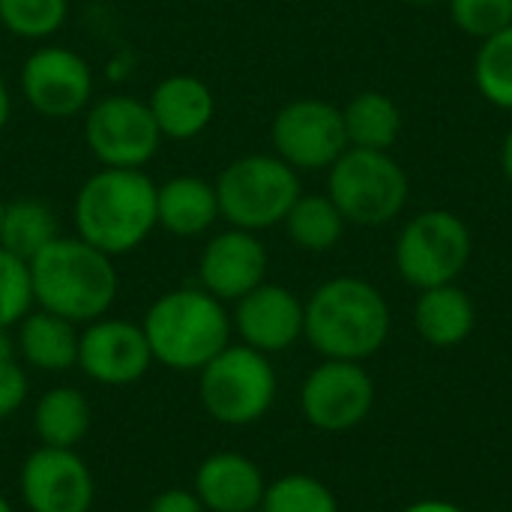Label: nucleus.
<instances>
[{
  "label": "nucleus",
  "mask_w": 512,
  "mask_h": 512,
  "mask_svg": "<svg viewBox=\"0 0 512 512\" xmlns=\"http://www.w3.org/2000/svg\"><path fill=\"white\" fill-rule=\"evenodd\" d=\"M156 186L144 168H99L75 192V237L117 258L135 252L156 228Z\"/></svg>",
  "instance_id": "1"
},
{
  "label": "nucleus",
  "mask_w": 512,
  "mask_h": 512,
  "mask_svg": "<svg viewBox=\"0 0 512 512\" xmlns=\"http://www.w3.org/2000/svg\"><path fill=\"white\" fill-rule=\"evenodd\" d=\"M33 303L72 324L105 318L120 291L114 258L81 237H57L27 261Z\"/></svg>",
  "instance_id": "2"
},
{
  "label": "nucleus",
  "mask_w": 512,
  "mask_h": 512,
  "mask_svg": "<svg viewBox=\"0 0 512 512\" xmlns=\"http://www.w3.org/2000/svg\"><path fill=\"white\" fill-rule=\"evenodd\" d=\"M303 336L324 360L363 363L390 336V306L384 294L357 276H336L312 291Z\"/></svg>",
  "instance_id": "3"
},
{
  "label": "nucleus",
  "mask_w": 512,
  "mask_h": 512,
  "mask_svg": "<svg viewBox=\"0 0 512 512\" xmlns=\"http://www.w3.org/2000/svg\"><path fill=\"white\" fill-rule=\"evenodd\" d=\"M153 363L174 372H201L231 345V315L204 288H174L156 297L141 321Z\"/></svg>",
  "instance_id": "4"
},
{
  "label": "nucleus",
  "mask_w": 512,
  "mask_h": 512,
  "mask_svg": "<svg viewBox=\"0 0 512 512\" xmlns=\"http://www.w3.org/2000/svg\"><path fill=\"white\" fill-rule=\"evenodd\" d=\"M213 186L219 216L231 228L252 234L282 225L294 201L303 195L300 174L276 153H249L228 162Z\"/></svg>",
  "instance_id": "5"
},
{
  "label": "nucleus",
  "mask_w": 512,
  "mask_h": 512,
  "mask_svg": "<svg viewBox=\"0 0 512 512\" xmlns=\"http://www.w3.org/2000/svg\"><path fill=\"white\" fill-rule=\"evenodd\" d=\"M327 171V195L348 225H387L408 204V177L387 150L348 147Z\"/></svg>",
  "instance_id": "6"
},
{
  "label": "nucleus",
  "mask_w": 512,
  "mask_h": 512,
  "mask_svg": "<svg viewBox=\"0 0 512 512\" xmlns=\"http://www.w3.org/2000/svg\"><path fill=\"white\" fill-rule=\"evenodd\" d=\"M276 372L267 354L249 345H228L204 369L198 381L204 411L222 426H252L276 402Z\"/></svg>",
  "instance_id": "7"
},
{
  "label": "nucleus",
  "mask_w": 512,
  "mask_h": 512,
  "mask_svg": "<svg viewBox=\"0 0 512 512\" xmlns=\"http://www.w3.org/2000/svg\"><path fill=\"white\" fill-rule=\"evenodd\" d=\"M471 231L450 210L414 216L396 240V270L417 291L456 282L471 261Z\"/></svg>",
  "instance_id": "8"
},
{
  "label": "nucleus",
  "mask_w": 512,
  "mask_h": 512,
  "mask_svg": "<svg viewBox=\"0 0 512 512\" xmlns=\"http://www.w3.org/2000/svg\"><path fill=\"white\" fill-rule=\"evenodd\" d=\"M84 144L102 168H144L162 147L150 105L129 93H111L84 111Z\"/></svg>",
  "instance_id": "9"
},
{
  "label": "nucleus",
  "mask_w": 512,
  "mask_h": 512,
  "mask_svg": "<svg viewBox=\"0 0 512 512\" xmlns=\"http://www.w3.org/2000/svg\"><path fill=\"white\" fill-rule=\"evenodd\" d=\"M21 96L45 120H69L90 108L93 102V69L90 63L66 45L33 48L21 63Z\"/></svg>",
  "instance_id": "10"
},
{
  "label": "nucleus",
  "mask_w": 512,
  "mask_h": 512,
  "mask_svg": "<svg viewBox=\"0 0 512 512\" xmlns=\"http://www.w3.org/2000/svg\"><path fill=\"white\" fill-rule=\"evenodd\" d=\"M270 138L276 156L288 162L297 174L324 171L348 150L342 108L315 96L282 105L273 117Z\"/></svg>",
  "instance_id": "11"
},
{
  "label": "nucleus",
  "mask_w": 512,
  "mask_h": 512,
  "mask_svg": "<svg viewBox=\"0 0 512 512\" xmlns=\"http://www.w3.org/2000/svg\"><path fill=\"white\" fill-rule=\"evenodd\" d=\"M300 408L309 426L321 432H351L375 408V381L363 363L324 360L303 381Z\"/></svg>",
  "instance_id": "12"
},
{
  "label": "nucleus",
  "mask_w": 512,
  "mask_h": 512,
  "mask_svg": "<svg viewBox=\"0 0 512 512\" xmlns=\"http://www.w3.org/2000/svg\"><path fill=\"white\" fill-rule=\"evenodd\" d=\"M78 366L90 381L105 387H129L141 381L153 366L144 327L126 318L90 321L81 330Z\"/></svg>",
  "instance_id": "13"
},
{
  "label": "nucleus",
  "mask_w": 512,
  "mask_h": 512,
  "mask_svg": "<svg viewBox=\"0 0 512 512\" xmlns=\"http://www.w3.org/2000/svg\"><path fill=\"white\" fill-rule=\"evenodd\" d=\"M21 495L30 512H90L96 483L75 450L39 447L21 465Z\"/></svg>",
  "instance_id": "14"
},
{
  "label": "nucleus",
  "mask_w": 512,
  "mask_h": 512,
  "mask_svg": "<svg viewBox=\"0 0 512 512\" xmlns=\"http://www.w3.org/2000/svg\"><path fill=\"white\" fill-rule=\"evenodd\" d=\"M267 249L258 234L243 228H225L213 234L198 258V279L207 294L222 303H237L261 282H267Z\"/></svg>",
  "instance_id": "15"
},
{
  "label": "nucleus",
  "mask_w": 512,
  "mask_h": 512,
  "mask_svg": "<svg viewBox=\"0 0 512 512\" xmlns=\"http://www.w3.org/2000/svg\"><path fill=\"white\" fill-rule=\"evenodd\" d=\"M231 327L237 330L243 345L270 357L288 351L303 336L306 306L285 285L261 282L255 291L234 303Z\"/></svg>",
  "instance_id": "16"
},
{
  "label": "nucleus",
  "mask_w": 512,
  "mask_h": 512,
  "mask_svg": "<svg viewBox=\"0 0 512 512\" xmlns=\"http://www.w3.org/2000/svg\"><path fill=\"white\" fill-rule=\"evenodd\" d=\"M147 105L168 141H192L207 132L216 117V96L210 84L186 72L162 78L150 90Z\"/></svg>",
  "instance_id": "17"
},
{
  "label": "nucleus",
  "mask_w": 512,
  "mask_h": 512,
  "mask_svg": "<svg viewBox=\"0 0 512 512\" xmlns=\"http://www.w3.org/2000/svg\"><path fill=\"white\" fill-rule=\"evenodd\" d=\"M264 492L261 468L240 453H213L195 474V495L207 512H255Z\"/></svg>",
  "instance_id": "18"
},
{
  "label": "nucleus",
  "mask_w": 512,
  "mask_h": 512,
  "mask_svg": "<svg viewBox=\"0 0 512 512\" xmlns=\"http://www.w3.org/2000/svg\"><path fill=\"white\" fill-rule=\"evenodd\" d=\"M216 186L195 174H177L156 186V222L174 237H201L219 222Z\"/></svg>",
  "instance_id": "19"
},
{
  "label": "nucleus",
  "mask_w": 512,
  "mask_h": 512,
  "mask_svg": "<svg viewBox=\"0 0 512 512\" xmlns=\"http://www.w3.org/2000/svg\"><path fill=\"white\" fill-rule=\"evenodd\" d=\"M414 327L432 348H456L477 327V306L456 282L420 291L414 306Z\"/></svg>",
  "instance_id": "20"
},
{
  "label": "nucleus",
  "mask_w": 512,
  "mask_h": 512,
  "mask_svg": "<svg viewBox=\"0 0 512 512\" xmlns=\"http://www.w3.org/2000/svg\"><path fill=\"white\" fill-rule=\"evenodd\" d=\"M78 324L45 312V309H30L21 324H18V336H15V348L18 357L42 372H66L72 366H78Z\"/></svg>",
  "instance_id": "21"
},
{
  "label": "nucleus",
  "mask_w": 512,
  "mask_h": 512,
  "mask_svg": "<svg viewBox=\"0 0 512 512\" xmlns=\"http://www.w3.org/2000/svg\"><path fill=\"white\" fill-rule=\"evenodd\" d=\"M90 402L81 390L75 387H54L42 393L33 411V429L42 441V447H60V450H75V444L84 441L90 432Z\"/></svg>",
  "instance_id": "22"
},
{
  "label": "nucleus",
  "mask_w": 512,
  "mask_h": 512,
  "mask_svg": "<svg viewBox=\"0 0 512 512\" xmlns=\"http://www.w3.org/2000/svg\"><path fill=\"white\" fill-rule=\"evenodd\" d=\"M342 120H345L348 147H360V150H390L402 132L399 105L378 90L357 93L342 108Z\"/></svg>",
  "instance_id": "23"
},
{
  "label": "nucleus",
  "mask_w": 512,
  "mask_h": 512,
  "mask_svg": "<svg viewBox=\"0 0 512 512\" xmlns=\"http://www.w3.org/2000/svg\"><path fill=\"white\" fill-rule=\"evenodd\" d=\"M57 237H60V225L45 201L39 198L6 201L3 225H0V246L6 252H12L21 261H30Z\"/></svg>",
  "instance_id": "24"
},
{
  "label": "nucleus",
  "mask_w": 512,
  "mask_h": 512,
  "mask_svg": "<svg viewBox=\"0 0 512 512\" xmlns=\"http://www.w3.org/2000/svg\"><path fill=\"white\" fill-rule=\"evenodd\" d=\"M282 225L294 246L306 252H330L339 246L348 222L330 195H300Z\"/></svg>",
  "instance_id": "25"
},
{
  "label": "nucleus",
  "mask_w": 512,
  "mask_h": 512,
  "mask_svg": "<svg viewBox=\"0 0 512 512\" xmlns=\"http://www.w3.org/2000/svg\"><path fill=\"white\" fill-rule=\"evenodd\" d=\"M69 0H0V27L15 39L45 42L63 30Z\"/></svg>",
  "instance_id": "26"
},
{
  "label": "nucleus",
  "mask_w": 512,
  "mask_h": 512,
  "mask_svg": "<svg viewBox=\"0 0 512 512\" xmlns=\"http://www.w3.org/2000/svg\"><path fill=\"white\" fill-rule=\"evenodd\" d=\"M474 81L486 102L512 111V24L483 39L474 60Z\"/></svg>",
  "instance_id": "27"
},
{
  "label": "nucleus",
  "mask_w": 512,
  "mask_h": 512,
  "mask_svg": "<svg viewBox=\"0 0 512 512\" xmlns=\"http://www.w3.org/2000/svg\"><path fill=\"white\" fill-rule=\"evenodd\" d=\"M261 512H339V501L321 480L309 474H288L267 486Z\"/></svg>",
  "instance_id": "28"
},
{
  "label": "nucleus",
  "mask_w": 512,
  "mask_h": 512,
  "mask_svg": "<svg viewBox=\"0 0 512 512\" xmlns=\"http://www.w3.org/2000/svg\"><path fill=\"white\" fill-rule=\"evenodd\" d=\"M33 285L27 261L0 246V330H12L33 309Z\"/></svg>",
  "instance_id": "29"
},
{
  "label": "nucleus",
  "mask_w": 512,
  "mask_h": 512,
  "mask_svg": "<svg viewBox=\"0 0 512 512\" xmlns=\"http://www.w3.org/2000/svg\"><path fill=\"white\" fill-rule=\"evenodd\" d=\"M456 27L468 36L489 39L512 24V0H447Z\"/></svg>",
  "instance_id": "30"
},
{
  "label": "nucleus",
  "mask_w": 512,
  "mask_h": 512,
  "mask_svg": "<svg viewBox=\"0 0 512 512\" xmlns=\"http://www.w3.org/2000/svg\"><path fill=\"white\" fill-rule=\"evenodd\" d=\"M27 372L21 369L18 360H6L0 363V420L12 417L24 399H27Z\"/></svg>",
  "instance_id": "31"
},
{
  "label": "nucleus",
  "mask_w": 512,
  "mask_h": 512,
  "mask_svg": "<svg viewBox=\"0 0 512 512\" xmlns=\"http://www.w3.org/2000/svg\"><path fill=\"white\" fill-rule=\"evenodd\" d=\"M147 512H207L201 498L189 489H168V492H159L150 504Z\"/></svg>",
  "instance_id": "32"
},
{
  "label": "nucleus",
  "mask_w": 512,
  "mask_h": 512,
  "mask_svg": "<svg viewBox=\"0 0 512 512\" xmlns=\"http://www.w3.org/2000/svg\"><path fill=\"white\" fill-rule=\"evenodd\" d=\"M402 512H468V510H462L459 504H450V501H438V498H429V501H417V504L405 507Z\"/></svg>",
  "instance_id": "33"
},
{
  "label": "nucleus",
  "mask_w": 512,
  "mask_h": 512,
  "mask_svg": "<svg viewBox=\"0 0 512 512\" xmlns=\"http://www.w3.org/2000/svg\"><path fill=\"white\" fill-rule=\"evenodd\" d=\"M9 117H12V93H9V84H6V78L0 75V132L6 129Z\"/></svg>",
  "instance_id": "34"
},
{
  "label": "nucleus",
  "mask_w": 512,
  "mask_h": 512,
  "mask_svg": "<svg viewBox=\"0 0 512 512\" xmlns=\"http://www.w3.org/2000/svg\"><path fill=\"white\" fill-rule=\"evenodd\" d=\"M6 360H18V348H15V339L9 336V330H0V363Z\"/></svg>",
  "instance_id": "35"
},
{
  "label": "nucleus",
  "mask_w": 512,
  "mask_h": 512,
  "mask_svg": "<svg viewBox=\"0 0 512 512\" xmlns=\"http://www.w3.org/2000/svg\"><path fill=\"white\" fill-rule=\"evenodd\" d=\"M501 168H504L507 180H510V183H512V129H510V132H507L504 144H501Z\"/></svg>",
  "instance_id": "36"
},
{
  "label": "nucleus",
  "mask_w": 512,
  "mask_h": 512,
  "mask_svg": "<svg viewBox=\"0 0 512 512\" xmlns=\"http://www.w3.org/2000/svg\"><path fill=\"white\" fill-rule=\"evenodd\" d=\"M0 512H12V507H9V501H6L3 495H0Z\"/></svg>",
  "instance_id": "37"
},
{
  "label": "nucleus",
  "mask_w": 512,
  "mask_h": 512,
  "mask_svg": "<svg viewBox=\"0 0 512 512\" xmlns=\"http://www.w3.org/2000/svg\"><path fill=\"white\" fill-rule=\"evenodd\" d=\"M3 210H6V201L0 198V225H3Z\"/></svg>",
  "instance_id": "38"
},
{
  "label": "nucleus",
  "mask_w": 512,
  "mask_h": 512,
  "mask_svg": "<svg viewBox=\"0 0 512 512\" xmlns=\"http://www.w3.org/2000/svg\"><path fill=\"white\" fill-rule=\"evenodd\" d=\"M408 3H423V6H429V3H438V0H408Z\"/></svg>",
  "instance_id": "39"
}]
</instances>
